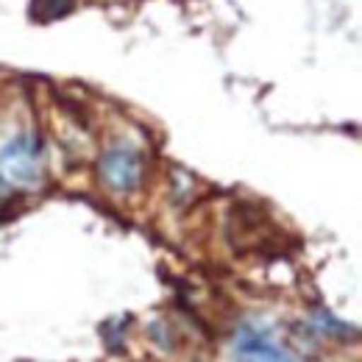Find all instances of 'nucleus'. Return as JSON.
I'll return each instance as SVG.
<instances>
[{"instance_id":"obj_1","label":"nucleus","mask_w":362,"mask_h":362,"mask_svg":"<svg viewBox=\"0 0 362 362\" xmlns=\"http://www.w3.org/2000/svg\"><path fill=\"white\" fill-rule=\"evenodd\" d=\"M0 176L11 187H34L42 179V145L31 134H17L0 148Z\"/></svg>"},{"instance_id":"obj_2","label":"nucleus","mask_w":362,"mask_h":362,"mask_svg":"<svg viewBox=\"0 0 362 362\" xmlns=\"http://www.w3.org/2000/svg\"><path fill=\"white\" fill-rule=\"evenodd\" d=\"M98 176L100 181L117 192V195H126V192H134L136 187L142 184L145 176V162H142V153L132 148L129 142H117L112 145L100 162H98Z\"/></svg>"},{"instance_id":"obj_4","label":"nucleus","mask_w":362,"mask_h":362,"mask_svg":"<svg viewBox=\"0 0 362 362\" xmlns=\"http://www.w3.org/2000/svg\"><path fill=\"white\" fill-rule=\"evenodd\" d=\"M315 329L320 334H329V337H337V340H349V337H354L351 332L354 329H349L346 323H340V320H334V317L329 315V313H315Z\"/></svg>"},{"instance_id":"obj_5","label":"nucleus","mask_w":362,"mask_h":362,"mask_svg":"<svg viewBox=\"0 0 362 362\" xmlns=\"http://www.w3.org/2000/svg\"><path fill=\"white\" fill-rule=\"evenodd\" d=\"M76 0H34V14L40 20H50V17H59V14H67L73 8Z\"/></svg>"},{"instance_id":"obj_3","label":"nucleus","mask_w":362,"mask_h":362,"mask_svg":"<svg viewBox=\"0 0 362 362\" xmlns=\"http://www.w3.org/2000/svg\"><path fill=\"white\" fill-rule=\"evenodd\" d=\"M237 362H296L287 349L259 326H243L237 334Z\"/></svg>"}]
</instances>
